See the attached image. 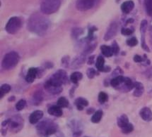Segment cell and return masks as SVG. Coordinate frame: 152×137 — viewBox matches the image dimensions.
Here are the masks:
<instances>
[{
	"mask_svg": "<svg viewBox=\"0 0 152 137\" xmlns=\"http://www.w3.org/2000/svg\"><path fill=\"white\" fill-rule=\"evenodd\" d=\"M50 26V22L42 15L35 13L31 15L28 21V28L29 31L39 36L45 35Z\"/></svg>",
	"mask_w": 152,
	"mask_h": 137,
	"instance_id": "1",
	"label": "cell"
},
{
	"mask_svg": "<svg viewBox=\"0 0 152 137\" xmlns=\"http://www.w3.org/2000/svg\"><path fill=\"white\" fill-rule=\"evenodd\" d=\"M57 125L50 119H45L36 125V131L39 136H48L57 132Z\"/></svg>",
	"mask_w": 152,
	"mask_h": 137,
	"instance_id": "2",
	"label": "cell"
},
{
	"mask_svg": "<svg viewBox=\"0 0 152 137\" xmlns=\"http://www.w3.org/2000/svg\"><path fill=\"white\" fill-rule=\"evenodd\" d=\"M61 6V0H42L40 11L42 14L50 15L57 12Z\"/></svg>",
	"mask_w": 152,
	"mask_h": 137,
	"instance_id": "3",
	"label": "cell"
},
{
	"mask_svg": "<svg viewBox=\"0 0 152 137\" xmlns=\"http://www.w3.org/2000/svg\"><path fill=\"white\" fill-rule=\"evenodd\" d=\"M19 55L16 51H10L4 56L1 66L4 70H9L14 68L19 61Z\"/></svg>",
	"mask_w": 152,
	"mask_h": 137,
	"instance_id": "4",
	"label": "cell"
},
{
	"mask_svg": "<svg viewBox=\"0 0 152 137\" xmlns=\"http://www.w3.org/2000/svg\"><path fill=\"white\" fill-rule=\"evenodd\" d=\"M22 27V21L19 17L17 16H14L9 18L7 22L5 30L9 34L15 35L17 33Z\"/></svg>",
	"mask_w": 152,
	"mask_h": 137,
	"instance_id": "5",
	"label": "cell"
},
{
	"mask_svg": "<svg viewBox=\"0 0 152 137\" xmlns=\"http://www.w3.org/2000/svg\"><path fill=\"white\" fill-rule=\"evenodd\" d=\"M99 1L100 0H77L76 8L79 12H86L95 6Z\"/></svg>",
	"mask_w": 152,
	"mask_h": 137,
	"instance_id": "6",
	"label": "cell"
},
{
	"mask_svg": "<svg viewBox=\"0 0 152 137\" xmlns=\"http://www.w3.org/2000/svg\"><path fill=\"white\" fill-rule=\"evenodd\" d=\"M11 121L10 125H9V130L12 133H18L21 130L23 127V119L22 117L19 115H14Z\"/></svg>",
	"mask_w": 152,
	"mask_h": 137,
	"instance_id": "7",
	"label": "cell"
},
{
	"mask_svg": "<svg viewBox=\"0 0 152 137\" xmlns=\"http://www.w3.org/2000/svg\"><path fill=\"white\" fill-rule=\"evenodd\" d=\"M118 31V24L117 22H113L110 24L108 28H107L106 32L104 35L105 41H109V40H112L115 36L117 35Z\"/></svg>",
	"mask_w": 152,
	"mask_h": 137,
	"instance_id": "8",
	"label": "cell"
},
{
	"mask_svg": "<svg viewBox=\"0 0 152 137\" xmlns=\"http://www.w3.org/2000/svg\"><path fill=\"white\" fill-rule=\"evenodd\" d=\"M85 61H86V55H84V53H81V54L77 56L73 59L70 66L73 69H77V68H79L81 66H83Z\"/></svg>",
	"mask_w": 152,
	"mask_h": 137,
	"instance_id": "9",
	"label": "cell"
},
{
	"mask_svg": "<svg viewBox=\"0 0 152 137\" xmlns=\"http://www.w3.org/2000/svg\"><path fill=\"white\" fill-rule=\"evenodd\" d=\"M44 89H45V91H47L48 93L51 94H58L61 93L63 89L62 87H56L51 84L48 79L44 84Z\"/></svg>",
	"mask_w": 152,
	"mask_h": 137,
	"instance_id": "10",
	"label": "cell"
},
{
	"mask_svg": "<svg viewBox=\"0 0 152 137\" xmlns=\"http://www.w3.org/2000/svg\"><path fill=\"white\" fill-rule=\"evenodd\" d=\"M43 112L42 110H37L33 111L28 117L29 123L32 125H35V124L38 123L40 120L42 119V117H43Z\"/></svg>",
	"mask_w": 152,
	"mask_h": 137,
	"instance_id": "11",
	"label": "cell"
},
{
	"mask_svg": "<svg viewBox=\"0 0 152 137\" xmlns=\"http://www.w3.org/2000/svg\"><path fill=\"white\" fill-rule=\"evenodd\" d=\"M53 77L60 81L63 84H66L69 82L67 73L64 70H58L53 75Z\"/></svg>",
	"mask_w": 152,
	"mask_h": 137,
	"instance_id": "12",
	"label": "cell"
},
{
	"mask_svg": "<svg viewBox=\"0 0 152 137\" xmlns=\"http://www.w3.org/2000/svg\"><path fill=\"white\" fill-rule=\"evenodd\" d=\"M38 68H30L28 70L26 76V81L28 83L34 82L35 79L38 76Z\"/></svg>",
	"mask_w": 152,
	"mask_h": 137,
	"instance_id": "13",
	"label": "cell"
},
{
	"mask_svg": "<svg viewBox=\"0 0 152 137\" xmlns=\"http://www.w3.org/2000/svg\"><path fill=\"white\" fill-rule=\"evenodd\" d=\"M140 115L142 119L146 122L152 121V111L148 107L142 108L140 111Z\"/></svg>",
	"mask_w": 152,
	"mask_h": 137,
	"instance_id": "14",
	"label": "cell"
},
{
	"mask_svg": "<svg viewBox=\"0 0 152 137\" xmlns=\"http://www.w3.org/2000/svg\"><path fill=\"white\" fill-rule=\"evenodd\" d=\"M134 7V2L132 0H128L123 2L121 5V11L125 14H128L133 10Z\"/></svg>",
	"mask_w": 152,
	"mask_h": 137,
	"instance_id": "15",
	"label": "cell"
},
{
	"mask_svg": "<svg viewBox=\"0 0 152 137\" xmlns=\"http://www.w3.org/2000/svg\"><path fill=\"white\" fill-rule=\"evenodd\" d=\"M48 112L50 115L57 117V118L61 117L63 115V110L62 108H60L58 105H52L48 108Z\"/></svg>",
	"mask_w": 152,
	"mask_h": 137,
	"instance_id": "16",
	"label": "cell"
},
{
	"mask_svg": "<svg viewBox=\"0 0 152 137\" xmlns=\"http://www.w3.org/2000/svg\"><path fill=\"white\" fill-rule=\"evenodd\" d=\"M75 104L77 106V108L79 110H83L84 107H87L88 105V101L86 99L83 97H79L75 100Z\"/></svg>",
	"mask_w": 152,
	"mask_h": 137,
	"instance_id": "17",
	"label": "cell"
},
{
	"mask_svg": "<svg viewBox=\"0 0 152 137\" xmlns=\"http://www.w3.org/2000/svg\"><path fill=\"white\" fill-rule=\"evenodd\" d=\"M44 95L41 91H36L33 96V104L35 105H38L43 101Z\"/></svg>",
	"mask_w": 152,
	"mask_h": 137,
	"instance_id": "18",
	"label": "cell"
},
{
	"mask_svg": "<svg viewBox=\"0 0 152 137\" xmlns=\"http://www.w3.org/2000/svg\"><path fill=\"white\" fill-rule=\"evenodd\" d=\"M134 85L135 89L134 91V93H133V95L136 96V97H140V96L143 94L144 91L143 84L141 82H136L134 83Z\"/></svg>",
	"mask_w": 152,
	"mask_h": 137,
	"instance_id": "19",
	"label": "cell"
},
{
	"mask_svg": "<svg viewBox=\"0 0 152 137\" xmlns=\"http://www.w3.org/2000/svg\"><path fill=\"white\" fill-rule=\"evenodd\" d=\"M117 123H118V127L120 128H122L125 126H126L127 124L129 123V118L125 114H122V115H120L119 118L117 120Z\"/></svg>",
	"mask_w": 152,
	"mask_h": 137,
	"instance_id": "20",
	"label": "cell"
},
{
	"mask_svg": "<svg viewBox=\"0 0 152 137\" xmlns=\"http://www.w3.org/2000/svg\"><path fill=\"white\" fill-rule=\"evenodd\" d=\"M103 112L101 110H96L91 117V123H94V124H97L101 122V120L103 118Z\"/></svg>",
	"mask_w": 152,
	"mask_h": 137,
	"instance_id": "21",
	"label": "cell"
},
{
	"mask_svg": "<svg viewBox=\"0 0 152 137\" xmlns=\"http://www.w3.org/2000/svg\"><path fill=\"white\" fill-rule=\"evenodd\" d=\"M125 77H123L122 75H118L117 77H114L113 79H112L110 80V85L113 87H118L120 84H122L125 82Z\"/></svg>",
	"mask_w": 152,
	"mask_h": 137,
	"instance_id": "22",
	"label": "cell"
},
{
	"mask_svg": "<svg viewBox=\"0 0 152 137\" xmlns=\"http://www.w3.org/2000/svg\"><path fill=\"white\" fill-rule=\"evenodd\" d=\"M96 67L97 70L100 72H103L105 68V59L103 56H99L96 59Z\"/></svg>",
	"mask_w": 152,
	"mask_h": 137,
	"instance_id": "23",
	"label": "cell"
},
{
	"mask_svg": "<svg viewBox=\"0 0 152 137\" xmlns=\"http://www.w3.org/2000/svg\"><path fill=\"white\" fill-rule=\"evenodd\" d=\"M101 51L103 55H104L105 57H111L114 54L112 47L110 46L102 45L101 47Z\"/></svg>",
	"mask_w": 152,
	"mask_h": 137,
	"instance_id": "24",
	"label": "cell"
},
{
	"mask_svg": "<svg viewBox=\"0 0 152 137\" xmlns=\"http://www.w3.org/2000/svg\"><path fill=\"white\" fill-rule=\"evenodd\" d=\"M83 78V74L80 72H75L70 76V80L72 83L77 84L79 80Z\"/></svg>",
	"mask_w": 152,
	"mask_h": 137,
	"instance_id": "25",
	"label": "cell"
},
{
	"mask_svg": "<svg viewBox=\"0 0 152 137\" xmlns=\"http://www.w3.org/2000/svg\"><path fill=\"white\" fill-rule=\"evenodd\" d=\"M96 47V42H89V43H88V44L86 46V47H85V49L84 50V55H88L89 54V53H92L93 51H94Z\"/></svg>",
	"mask_w": 152,
	"mask_h": 137,
	"instance_id": "26",
	"label": "cell"
},
{
	"mask_svg": "<svg viewBox=\"0 0 152 137\" xmlns=\"http://www.w3.org/2000/svg\"><path fill=\"white\" fill-rule=\"evenodd\" d=\"M11 90V86L8 84H3L0 88V97L2 99L5 94L9 93Z\"/></svg>",
	"mask_w": 152,
	"mask_h": 137,
	"instance_id": "27",
	"label": "cell"
},
{
	"mask_svg": "<svg viewBox=\"0 0 152 137\" xmlns=\"http://www.w3.org/2000/svg\"><path fill=\"white\" fill-rule=\"evenodd\" d=\"M57 105L60 106V108H67L69 106V101L65 97H60L57 101Z\"/></svg>",
	"mask_w": 152,
	"mask_h": 137,
	"instance_id": "28",
	"label": "cell"
},
{
	"mask_svg": "<svg viewBox=\"0 0 152 137\" xmlns=\"http://www.w3.org/2000/svg\"><path fill=\"white\" fill-rule=\"evenodd\" d=\"M144 6L147 14L152 17V0H144Z\"/></svg>",
	"mask_w": 152,
	"mask_h": 137,
	"instance_id": "29",
	"label": "cell"
},
{
	"mask_svg": "<svg viewBox=\"0 0 152 137\" xmlns=\"http://www.w3.org/2000/svg\"><path fill=\"white\" fill-rule=\"evenodd\" d=\"M133 130H134V126H133L132 124L131 123H128L127 125L125 126V127L121 128L122 132L125 134H129V133H131Z\"/></svg>",
	"mask_w": 152,
	"mask_h": 137,
	"instance_id": "30",
	"label": "cell"
},
{
	"mask_svg": "<svg viewBox=\"0 0 152 137\" xmlns=\"http://www.w3.org/2000/svg\"><path fill=\"white\" fill-rule=\"evenodd\" d=\"M98 99H99V103L103 104V103H104L107 101V100H108V95H107L106 93H105V92H100L99 94V98H98Z\"/></svg>",
	"mask_w": 152,
	"mask_h": 137,
	"instance_id": "31",
	"label": "cell"
},
{
	"mask_svg": "<svg viewBox=\"0 0 152 137\" xmlns=\"http://www.w3.org/2000/svg\"><path fill=\"white\" fill-rule=\"evenodd\" d=\"M84 32V30L82 28H79V27H75V28L72 29V36L75 38H77L82 34Z\"/></svg>",
	"mask_w": 152,
	"mask_h": 137,
	"instance_id": "32",
	"label": "cell"
},
{
	"mask_svg": "<svg viewBox=\"0 0 152 137\" xmlns=\"http://www.w3.org/2000/svg\"><path fill=\"white\" fill-rule=\"evenodd\" d=\"M134 82H132V79L129 77H125V82H124V84H125V87L127 88L128 90H131L133 88H134Z\"/></svg>",
	"mask_w": 152,
	"mask_h": 137,
	"instance_id": "33",
	"label": "cell"
},
{
	"mask_svg": "<svg viewBox=\"0 0 152 137\" xmlns=\"http://www.w3.org/2000/svg\"><path fill=\"white\" fill-rule=\"evenodd\" d=\"M26 106V101L24 99H21L16 104V108L18 111L22 110L23 108H25Z\"/></svg>",
	"mask_w": 152,
	"mask_h": 137,
	"instance_id": "34",
	"label": "cell"
},
{
	"mask_svg": "<svg viewBox=\"0 0 152 137\" xmlns=\"http://www.w3.org/2000/svg\"><path fill=\"white\" fill-rule=\"evenodd\" d=\"M70 65V58L69 56H64L62 58V66L64 68H68Z\"/></svg>",
	"mask_w": 152,
	"mask_h": 137,
	"instance_id": "35",
	"label": "cell"
},
{
	"mask_svg": "<svg viewBox=\"0 0 152 137\" xmlns=\"http://www.w3.org/2000/svg\"><path fill=\"white\" fill-rule=\"evenodd\" d=\"M126 43L129 47H135V46H137V44H138V40H137V39L136 37H131L130 39H129V40H127V42H126Z\"/></svg>",
	"mask_w": 152,
	"mask_h": 137,
	"instance_id": "36",
	"label": "cell"
},
{
	"mask_svg": "<svg viewBox=\"0 0 152 137\" xmlns=\"http://www.w3.org/2000/svg\"><path fill=\"white\" fill-rule=\"evenodd\" d=\"M147 25H148V23L146 20H143L141 23L140 25V32L142 33V35H144L146 32V28H147Z\"/></svg>",
	"mask_w": 152,
	"mask_h": 137,
	"instance_id": "37",
	"label": "cell"
},
{
	"mask_svg": "<svg viewBox=\"0 0 152 137\" xmlns=\"http://www.w3.org/2000/svg\"><path fill=\"white\" fill-rule=\"evenodd\" d=\"M97 28L96 27L93 26L88 30V40L91 41L92 40H94V34L96 31H97Z\"/></svg>",
	"mask_w": 152,
	"mask_h": 137,
	"instance_id": "38",
	"label": "cell"
},
{
	"mask_svg": "<svg viewBox=\"0 0 152 137\" xmlns=\"http://www.w3.org/2000/svg\"><path fill=\"white\" fill-rule=\"evenodd\" d=\"M111 47H112L113 51V53L115 55H118V53H119L120 47H119V45H118V44L115 41H114L113 42Z\"/></svg>",
	"mask_w": 152,
	"mask_h": 137,
	"instance_id": "39",
	"label": "cell"
},
{
	"mask_svg": "<svg viewBox=\"0 0 152 137\" xmlns=\"http://www.w3.org/2000/svg\"><path fill=\"white\" fill-rule=\"evenodd\" d=\"M86 75L89 79H93L96 75V71L94 68H88L86 71Z\"/></svg>",
	"mask_w": 152,
	"mask_h": 137,
	"instance_id": "40",
	"label": "cell"
},
{
	"mask_svg": "<svg viewBox=\"0 0 152 137\" xmlns=\"http://www.w3.org/2000/svg\"><path fill=\"white\" fill-rule=\"evenodd\" d=\"M134 32V30L130 28H125V27H123L121 30V33L125 36H129L132 33Z\"/></svg>",
	"mask_w": 152,
	"mask_h": 137,
	"instance_id": "41",
	"label": "cell"
},
{
	"mask_svg": "<svg viewBox=\"0 0 152 137\" xmlns=\"http://www.w3.org/2000/svg\"><path fill=\"white\" fill-rule=\"evenodd\" d=\"M94 61H95V56H91L87 59V63L88 65L94 64Z\"/></svg>",
	"mask_w": 152,
	"mask_h": 137,
	"instance_id": "42",
	"label": "cell"
},
{
	"mask_svg": "<svg viewBox=\"0 0 152 137\" xmlns=\"http://www.w3.org/2000/svg\"><path fill=\"white\" fill-rule=\"evenodd\" d=\"M134 61L136 63H141L144 61L143 58L142 56H140V55H135L134 56Z\"/></svg>",
	"mask_w": 152,
	"mask_h": 137,
	"instance_id": "43",
	"label": "cell"
},
{
	"mask_svg": "<svg viewBox=\"0 0 152 137\" xmlns=\"http://www.w3.org/2000/svg\"><path fill=\"white\" fill-rule=\"evenodd\" d=\"M11 121H12V119L5 120L4 121H3L2 123H1V126H2V127H7V125H10Z\"/></svg>",
	"mask_w": 152,
	"mask_h": 137,
	"instance_id": "44",
	"label": "cell"
},
{
	"mask_svg": "<svg viewBox=\"0 0 152 137\" xmlns=\"http://www.w3.org/2000/svg\"><path fill=\"white\" fill-rule=\"evenodd\" d=\"M96 112L95 110H94V109L93 108H88V110H87V111H86L87 114H88V115H91V114H94V112Z\"/></svg>",
	"mask_w": 152,
	"mask_h": 137,
	"instance_id": "45",
	"label": "cell"
},
{
	"mask_svg": "<svg viewBox=\"0 0 152 137\" xmlns=\"http://www.w3.org/2000/svg\"><path fill=\"white\" fill-rule=\"evenodd\" d=\"M7 129H1V134H2V136H6L7 134Z\"/></svg>",
	"mask_w": 152,
	"mask_h": 137,
	"instance_id": "46",
	"label": "cell"
},
{
	"mask_svg": "<svg viewBox=\"0 0 152 137\" xmlns=\"http://www.w3.org/2000/svg\"><path fill=\"white\" fill-rule=\"evenodd\" d=\"M15 100V97L14 96H12V99H9V101H14Z\"/></svg>",
	"mask_w": 152,
	"mask_h": 137,
	"instance_id": "47",
	"label": "cell"
},
{
	"mask_svg": "<svg viewBox=\"0 0 152 137\" xmlns=\"http://www.w3.org/2000/svg\"><path fill=\"white\" fill-rule=\"evenodd\" d=\"M116 1H117V2H118V1H120V0H116Z\"/></svg>",
	"mask_w": 152,
	"mask_h": 137,
	"instance_id": "48",
	"label": "cell"
},
{
	"mask_svg": "<svg viewBox=\"0 0 152 137\" xmlns=\"http://www.w3.org/2000/svg\"><path fill=\"white\" fill-rule=\"evenodd\" d=\"M151 37H152V30H151Z\"/></svg>",
	"mask_w": 152,
	"mask_h": 137,
	"instance_id": "49",
	"label": "cell"
},
{
	"mask_svg": "<svg viewBox=\"0 0 152 137\" xmlns=\"http://www.w3.org/2000/svg\"><path fill=\"white\" fill-rule=\"evenodd\" d=\"M86 137H88V136H86Z\"/></svg>",
	"mask_w": 152,
	"mask_h": 137,
	"instance_id": "50",
	"label": "cell"
}]
</instances>
